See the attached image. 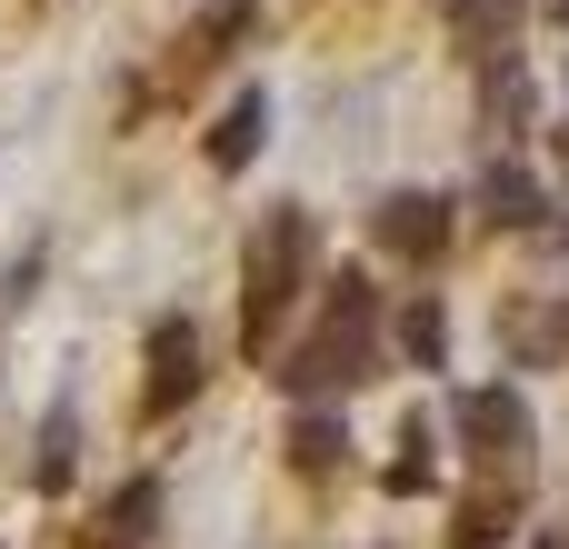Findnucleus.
<instances>
[{
    "label": "nucleus",
    "mask_w": 569,
    "mask_h": 549,
    "mask_svg": "<svg viewBox=\"0 0 569 549\" xmlns=\"http://www.w3.org/2000/svg\"><path fill=\"white\" fill-rule=\"evenodd\" d=\"M500 350H510L520 370H560V360H569V300H530V310H510V320H500Z\"/></svg>",
    "instance_id": "nucleus-6"
},
{
    "label": "nucleus",
    "mask_w": 569,
    "mask_h": 549,
    "mask_svg": "<svg viewBox=\"0 0 569 549\" xmlns=\"http://www.w3.org/2000/svg\"><path fill=\"white\" fill-rule=\"evenodd\" d=\"M560 160H569V120H560Z\"/></svg>",
    "instance_id": "nucleus-19"
},
{
    "label": "nucleus",
    "mask_w": 569,
    "mask_h": 549,
    "mask_svg": "<svg viewBox=\"0 0 569 549\" xmlns=\"http://www.w3.org/2000/svg\"><path fill=\"white\" fill-rule=\"evenodd\" d=\"M550 20H560V30H569V0H550Z\"/></svg>",
    "instance_id": "nucleus-18"
},
{
    "label": "nucleus",
    "mask_w": 569,
    "mask_h": 549,
    "mask_svg": "<svg viewBox=\"0 0 569 549\" xmlns=\"http://www.w3.org/2000/svg\"><path fill=\"white\" fill-rule=\"evenodd\" d=\"M540 210H550V200H540V180H530L520 160H490V170H480V220H500V230H540Z\"/></svg>",
    "instance_id": "nucleus-10"
},
{
    "label": "nucleus",
    "mask_w": 569,
    "mask_h": 549,
    "mask_svg": "<svg viewBox=\"0 0 569 549\" xmlns=\"http://www.w3.org/2000/svg\"><path fill=\"white\" fill-rule=\"evenodd\" d=\"M530 120H540V90H530V70L490 60V70H480V130H490V140H520Z\"/></svg>",
    "instance_id": "nucleus-8"
},
{
    "label": "nucleus",
    "mask_w": 569,
    "mask_h": 549,
    "mask_svg": "<svg viewBox=\"0 0 569 549\" xmlns=\"http://www.w3.org/2000/svg\"><path fill=\"white\" fill-rule=\"evenodd\" d=\"M260 130H270V100H260V90H240V100L210 120V170H220V180H240V170L260 160Z\"/></svg>",
    "instance_id": "nucleus-9"
},
{
    "label": "nucleus",
    "mask_w": 569,
    "mask_h": 549,
    "mask_svg": "<svg viewBox=\"0 0 569 549\" xmlns=\"http://www.w3.org/2000/svg\"><path fill=\"white\" fill-rule=\"evenodd\" d=\"M250 20H260V10H250V0H220V10H210V20H200V30H190V60H230V40H240V30H250Z\"/></svg>",
    "instance_id": "nucleus-16"
},
{
    "label": "nucleus",
    "mask_w": 569,
    "mask_h": 549,
    "mask_svg": "<svg viewBox=\"0 0 569 549\" xmlns=\"http://www.w3.org/2000/svg\"><path fill=\"white\" fill-rule=\"evenodd\" d=\"M440 20L460 30V50L490 70L500 50H510V30H520V0H440Z\"/></svg>",
    "instance_id": "nucleus-11"
},
{
    "label": "nucleus",
    "mask_w": 569,
    "mask_h": 549,
    "mask_svg": "<svg viewBox=\"0 0 569 549\" xmlns=\"http://www.w3.org/2000/svg\"><path fill=\"white\" fill-rule=\"evenodd\" d=\"M200 380H210V340H200V320H190V310L150 320V420L190 410V400H200Z\"/></svg>",
    "instance_id": "nucleus-4"
},
{
    "label": "nucleus",
    "mask_w": 569,
    "mask_h": 549,
    "mask_svg": "<svg viewBox=\"0 0 569 549\" xmlns=\"http://www.w3.org/2000/svg\"><path fill=\"white\" fill-rule=\"evenodd\" d=\"M400 360H410V370H440V360H450V320H440V300H410V310H400Z\"/></svg>",
    "instance_id": "nucleus-14"
},
{
    "label": "nucleus",
    "mask_w": 569,
    "mask_h": 549,
    "mask_svg": "<svg viewBox=\"0 0 569 549\" xmlns=\"http://www.w3.org/2000/svg\"><path fill=\"white\" fill-rule=\"evenodd\" d=\"M370 370H380V350H370V320L330 310V330H310V340L280 360V390H290V400H340V390H360Z\"/></svg>",
    "instance_id": "nucleus-2"
},
{
    "label": "nucleus",
    "mask_w": 569,
    "mask_h": 549,
    "mask_svg": "<svg viewBox=\"0 0 569 549\" xmlns=\"http://www.w3.org/2000/svg\"><path fill=\"white\" fill-rule=\"evenodd\" d=\"M520 500H530V470H490V490L460 500V549H490L520 530Z\"/></svg>",
    "instance_id": "nucleus-7"
},
{
    "label": "nucleus",
    "mask_w": 569,
    "mask_h": 549,
    "mask_svg": "<svg viewBox=\"0 0 569 549\" xmlns=\"http://www.w3.org/2000/svg\"><path fill=\"white\" fill-rule=\"evenodd\" d=\"M370 230H380V250H390V260L430 270V260L450 250V200H440V190H390V200L370 210Z\"/></svg>",
    "instance_id": "nucleus-5"
},
{
    "label": "nucleus",
    "mask_w": 569,
    "mask_h": 549,
    "mask_svg": "<svg viewBox=\"0 0 569 549\" xmlns=\"http://www.w3.org/2000/svg\"><path fill=\"white\" fill-rule=\"evenodd\" d=\"M450 420H460V440H470L480 470H530V400L520 390H460Z\"/></svg>",
    "instance_id": "nucleus-3"
},
{
    "label": "nucleus",
    "mask_w": 569,
    "mask_h": 549,
    "mask_svg": "<svg viewBox=\"0 0 569 549\" xmlns=\"http://www.w3.org/2000/svg\"><path fill=\"white\" fill-rule=\"evenodd\" d=\"M40 270H50L40 250H20V260L0 270V320H20V310H30V290H40Z\"/></svg>",
    "instance_id": "nucleus-17"
},
{
    "label": "nucleus",
    "mask_w": 569,
    "mask_h": 549,
    "mask_svg": "<svg viewBox=\"0 0 569 549\" xmlns=\"http://www.w3.org/2000/svg\"><path fill=\"white\" fill-rule=\"evenodd\" d=\"M340 450H350V440H340V420H330V410H310V420L290 430V470H300V480H330V470H340Z\"/></svg>",
    "instance_id": "nucleus-15"
},
{
    "label": "nucleus",
    "mask_w": 569,
    "mask_h": 549,
    "mask_svg": "<svg viewBox=\"0 0 569 549\" xmlns=\"http://www.w3.org/2000/svg\"><path fill=\"white\" fill-rule=\"evenodd\" d=\"M150 530H160V480H130V490L100 510L90 549H150Z\"/></svg>",
    "instance_id": "nucleus-12"
},
{
    "label": "nucleus",
    "mask_w": 569,
    "mask_h": 549,
    "mask_svg": "<svg viewBox=\"0 0 569 549\" xmlns=\"http://www.w3.org/2000/svg\"><path fill=\"white\" fill-rule=\"evenodd\" d=\"M310 260H320L310 210H280V220L250 230V280H240V350H250V360H280V310L300 300Z\"/></svg>",
    "instance_id": "nucleus-1"
},
{
    "label": "nucleus",
    "mask_w": 569,
    "mask_h": 549,
    "mask_svg": "<svg viewBox=\"0 0 569 549\" xmlns=\"http://www.w3.org/2000/svg\"><path fill=\"white\" fill-rule=\"evenodd\" d=\"M70 460H80V410L60 400V410L40 420V450H30V480H40V490H70Z\"/></svg>",
    "instance_id": "nucleus-13"
}]
</instances>
